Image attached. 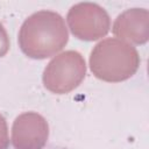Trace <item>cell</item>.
<instances>
[{"instance_id":"obj_5","label":"cell","mask_w":149,"mask_h":149,"mask_svg":"<svg viewBox=\"0 0 149 149\" xmlns=\"http://www.w3.org/2000/svg\"><path fill=\"white\" fill-rule=\"evenodd\" d=\"M48 136V122L36 112L22 113L13 122L12 143L15 149H43Z\"/></svg>"},{"instance_id":"obj_6","label":"cell","mask_w":149,"mask_h":149,"mask_svg":"<svg viewBox=\"0 0 149 149\" xmlns=\"http://www.w3.org/2000/svg\"><path fill=\"white\" fill-rule=\"evenodd\" d=\"M113 33L119 40L144 44L149 38V13L146 8H129L114 21Z\"/></svg>"},{"instance_id":"obj_4","label":"cell","mask_w":149,"mask_h":149,"mask_svg":"<svg viewBox=\"0 0 149 149\" xmlns=\"http://www.w3.org/2000/svg\"><path fill=\"white\" fill-rule=\"evenodd\" d=\"M68 24L74 37L83 41H95L107 35L111 20L107 12L94 2L73 5L66 15Z\"/></svg>"},{"instance_id":"obj_7","label":"cell","mask_w":149,"mask_h":149,"mask_svg":"<svg viewBox=\"0 0 149 149\" xmlns=\"http://www.w3.org/2000/svg\"><path fill=\"white\" fill-rule=\"evenodd\" d=\"M8 143H9V139H8L7 122L5 118L0 114V149H7Z\"/></svg>"},{"instance_id":"obj_1","label":"cell","mask_w":149,"mask_h":149,"mask_svg":"<svg viewBox=\"0 0 149 149\" xmlns=\"http://www.w3.org/2000/svg\"><path fill=\"white\" fill-rule=\"evenodd\" d=\"M69 40L64 19L52 10H38L24 20L19 33V45L24 55L44 59L61 51Z\"/></svg>"},{"instance_id":"obj_8","label":"cell","mask_w":149,"mask_h":149,"mask_svg":"<svg viewBox=\"0 0 149 149\" xmlns=\"http://www.w3.org/2000/svg\"><path fill=\"white\" fill-rule=\"evenodd\" d=\"M9 37L3 28V26L0 23V57L5 56L9 50Z\"/></svg>"},{"instance_id":"obj_2","label":"cell","mask_w":149,"mask_h":149,"mask_svg":"<svg viewBox=\"0 0 149 149\" xmlns=\"http://www.w3.org/2000/svg\"><path fill=\"white\" fill-rule=\"evenodd\" d=\"M140 56L129 43L119 38L100 41L90 56L93 74L105 81L118 83L130 78L139 69Z\"/></svg>"},{"instance_id":"obj_3","label":"cell","mask_w":149,"mask_h":149,"mask_svg":"<svg viewBox=\"0 0 149 149\" xmlns=\"http://www.w3.org/2000/svg\"><path fill=\"white\" fill-rule=\"evenodd\" d=\"M86 64L84 57L74 50H66L54 57L43 71V84L56 94L69 93L84 80Z\"/></svg>"}]
</instances>
